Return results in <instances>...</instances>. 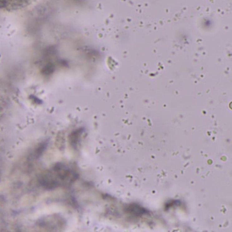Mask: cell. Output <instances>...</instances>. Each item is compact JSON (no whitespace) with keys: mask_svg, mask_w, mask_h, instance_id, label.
<instances>
[{"mask_svg":"<svg viewBox=\"0 0 232 232\" xmlns=\"http://www.w3.org/2000/svg\"><path fill=\"white\" fill-rule=\"evenodd\" d=\"M81 133H82L81 131H76V132H74L72 134H71V136L70 137V141L71 145H72L74 148H76L78 142H79V140L80 139Z\"/></svg>","mask_w":232,"mask_h":232,"instance_id":"7a4b0ae2","label":"cell"},{"mask_svg":"<svg viewBox=\"0 0 232 232\" xmlns=\"http://www.w3.org/2000/svg\"><path fill=\"white\" fill-rule=\"evenodd\" d=\"M126 212L127 213H128V214H131L136 216H140L142 215H146L147 213V210L136 204L129 205L126 208Z\"/></svg>","mask_w":232,"mask_h":232,"instance_id":"6da1fadb","label":"cell"}]
</instances>
